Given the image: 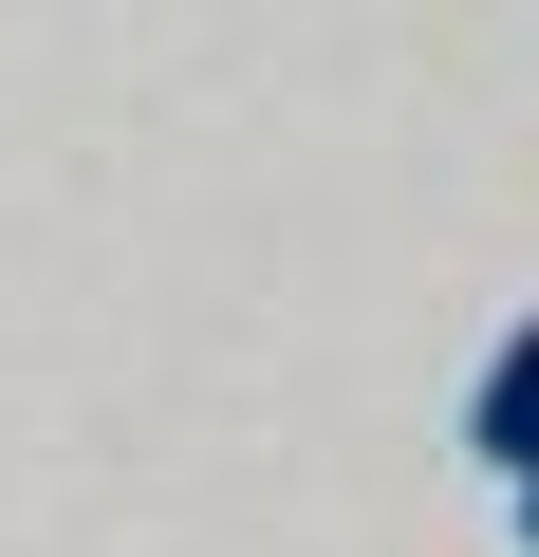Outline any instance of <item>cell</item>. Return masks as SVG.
<instances>
[{
	"mask_svg": "<svg viewBox=\"0 0 539 557\" xmlns=\"http://www.w3.org/2000/svg\"><path fill=\"white\" fill-rule=\"evenodd\" d=\"M465 446H483V465H502V483H520V465H539V317H520V335H502V354H483V391H465Z\"/></svg>",
	"mask_w": 539,
	"mask_h": 557,
	"instance_id": "cell-1",
	"label": "cell"
},
{
	"mask_svg": "<svg viewBox=\"0 0 539 557\" xmlns=\"http://www.w3.org/2000/svg\"><path fill=\"white\" fill-rule=\"evenodd\" d=\"M502 502H520V557H539V465H520V483H502Z\"/></svg>",
	"mask_w": 539,
	"mask_h": 557,
	"instance_id": "cell-2",
	"label": "cell"
}]
</instances>
